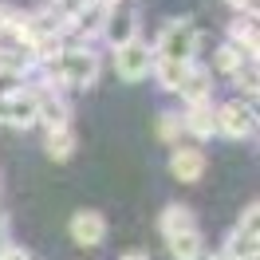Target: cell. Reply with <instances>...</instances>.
Segmentation results:
<instances>
[{"label": "cell", "mask_w": 260, "mask_h": 260, "mask_svg": "<svg viewBox=\"0 0 260 260\" xmlns=\"http://www.w3.org/2000/svg\"><path fill=\"white\" fill-rule=\"evenodd\" d=\"M209 260H229V256H225V252H213V256H209Z\"/></svg>", "instance_id": "25"}, {"label": "cell", "mask_w": 260, "mask_h": 260, "mask_svg": "<svg viewBox=\"0 0 260 260\" xmlns=\"http://www.w3.org/2000/svg\"><path fill=\"white\" fill-rule=\"evenodd\" d=\"M44 154L51 162H67L75 154V130L71 126H59V130H48L44 134Z\"/></svg>", "instance_id": "15"}, {"label": "cell", "mask_w": 260, "mask_h": 260, "mask_svg": "<svg viewBox=\"0 0 260 260\" xmlns=\"http://www.w3.org/2000/svg\"><path fill=\"white\" fill-rule=\"evenodd\" d=\"M8 217H4V209H0V252H4V248H8Z\"/></svg>", "instance_id": "22"}, {"label": "cell", "mask_w": 260, "mask_h": 260, "mask_svg": "<svg viewBox=\"0 0 260 260\" xmlns=\"http://www.w3.org/2000/svg\"><path fill=\"white\" fill-rule=\"evenodd\" d=\"M181 126H185V134H193V138H213L217 134V111H213L209 103H193V107H185L181 111Z\"/></svg>", "instance_id": "11"}, {"label": "cell", "mask_w": 260, "mask_h": 260, "mask_svg": "<svg viewBox=\"0 0 260 260\" xmlns=\"http://www.w3.org/2000/svg\"><path fill=\"white\" fill-rule=\"evenodd\" d=\"M36 99H40V122H44V130L71 126V107H67L63 91H59L55 83L44 87V91H36Z\"/></svg>", "instance_id": "9"}, {"label": "cell", "mask_w": 260, "mask_h": 260, "mask_svg": "<svg viewBox=\"0 0 260 260\" xmlns=\"http://www.w3.org/2000/svg\"><path fill=\"white\" fill-rule=\"evenodd\" d=\"M99 36H107L111 48H122V44H130V40L138 36V20H134V12H130L122 0H118L114 8H107V20H103V32Z\"/></svg>", "instance_id": "7"}, {"label": "cell", "mask_w": 260, "mask_h": 260, "mask_svg": "<svg viewBox=\"0 0 260 260\" xmlns=\"http://www.w3.org/2000/svg\"><path fill=\"white\" fill-rule=\"evenodd\" d=\"M229 44L241 48L248 59H256V16H241V20H229Z\"/></svg>", "instance_id": "14"}, {"label": "cell", "mask_w": 260, "mask_h": 260, "mask_svg": "<svg viewBox=\"0 0 260 260\" xmlns=\"http://www.w3.org/2000/svg\"><path fill=\"white\" fill-rule=\"evenodd\" d=\"M4 99H8V95H0V126H4Z\"/></svg>", "instance_id": "24"}, {"label": "cell", "mask_w": 260, "mask_h": 260, "mask_svg": "<svg viewBox=\"0 0 260 260\" xmlns=\"http://www.w3.org/2000/svg\"><path fill=\"white\" fill-rule=\"evenodd\" d=\"M91 4H95V0H51V12L63 20V24H71V20H79ZM63 36H67V32H63Z\"/></svg>", "instance_id": "19"}, {"label": "cell", "mask_w": 260, "mask_h": 260, "mask_svg": "<svg viewBox=\"0 0 260 260\" xmlns=\"http://www.w3.org/2000/svg\"><path fill=\"white\" fill-rule=\"evenodd\" d=\"M150 67H154V51H150V44L142 36H134L130 44L114 48V71H118L122 83H142L150 75Z\"/></svg>", "instance_id": "3"}, {"label": "cell", "mask_w": 260, "mask_h": 260, "mask_svg": "<svg viewBox=\"0 0 260 260\" xmlns=\"http://www.w3.org/2000/svg\"><path fill=\"white\" fill-rule=\"evenodd\" d=\"M67 229H71V241L83 244V248H95V244L107 241V217L99 209H79Z\"/></svg>", "instance_id": "8"}, {"label": "cell", "mask_w": 260, "mask_h": 260, "mask_svg": "<svg viewBox=\"0 0 260 260\" xmlns=\"http://www.w3.org/2000/svg\"><path fill=\"white\" fill-rule=\"evenodd\" d=\"M158 229H162V237L170 241V237H178V233H193V229H197V217H193V209H189V205L174 201V205H166V209H162Z\"/></svg>", "instance_id": "13"}, {"label": "cell", "mask_w": 260, "mask_h": 260, "mask_svg": "<svg viewBox=\"0 0 260 260\" xmlns=\"http://www.w3.org/2000/svg\"><path fill=\"white\" fill-rule=\"evenodd\" d=\"M256 252H260V244H256V205H248L241 213L237 229H233L229 244H225V256L229 260H256Z\"/></svg>", "instance_id": "6"}, {"label": "cell", "mask_w": 260, "mask_h": 260, "mask_svg": "<svg viewBox=\"0 0 260 260\" xmlns=\"http://www.w3.org/2000/svg\"><path fill=\"white\" fill-rule=\"evenodd\" d=\"M178 95L185 99V107H193V103H209V95H213V71L189 63V71H185V79H181V87H178Z\"/></svg>", "instance_id": "12"}, {"label": "cell", "mask_w": 260, "mask_h": 260, "mask_svg": "<svg viewBox=\"0 0 260 260\" xmlns=\"http://www.w3.org/2000/svg\"><path fill=\"white\" fill-rule=\"evenodd\" d=\"M118 260H150L146 252H126V256H118Z\"/></svg>", "instance_id": "23"}, {"label": "cell", "mask_w": 260, "mask_h": 260, "mask_svg": "<svg viewBox=\"0 0 260 260\" xmlns=\"http://www.w3.org/2000/svg\"><path fill=\"white\" fill-rule=\"evenodd\" d=\"M201 174H205V154L197 146H178L170 154V178L189 185V181H201Z\"/></svg>", "instance_id": "10"}, {"label": "cell", "mask_w": 260, "mask_h": 260, "mask_svg": "<svg viewBox=\"0 0 260 260\" xmlns=\"http://www.w3.org/2000/svg\"><path fill=\"white\" fill-rule=\"evenodd\" d=\"M181 134H185V126H181V114H162V118H158V138H162V142H170V146H174Z\"/></svg>", "instance_id": "20"}, {"label": "cell", "mask_w": 260, "mask_h": 260, "mask_svg": "<svg viewBox=\"0 0 260 260\" xmlns=\"http://www.w3.org/2000/svg\"><path fill=\"white\" fill-rule=\"evenodd\" d=\"M154 79H158V87L162 91H178L181 87V79H185V71H189V63H174V59H158L154 55Z\"/></svg>", "instance_id": "17"}, {"label": "cell", "mask_w": 260, "mask_h": 260, "mask_svg": "<svg viewBox=\"0 0 260 260\" xmlns=\"http://www.w3.org/2000/svg\"><path fill=\"white\" fill-rule=\"evenodd\" d=\"M4 126H16V130L40 126V99H36L32 87H20L4 99Z\"/></svg>", "instance_id": "5"}, {"label": "cell", "mask_w": 260, "mask_h": 260, "mask_svg": "<svg viewBox=\"0 0 260 260\" xmlns=\"http://www.w3.org/2000/svg\"><path fill=\"white\" fill-rule=\"evenodd\" d=\"M244 59H248V55H244L241 48H233V44H221V48H217V59H213V67H217L221 75H229V79H233V75H237V71L244 67Z\"/></svg>", "instance_id": "18"}, {"label": "cell", "mask_w": 260, "mask_h": 260, "mask_svg": "<svg viewBox=\"0 0 260 260\" xmlns=\"http://www.w3.org/2000/svg\"><path fill=\"white\" fill-rule=\"evenodd\" d=\"M48 67L55 75V87H79V91H87L99 79V55L87 44H63V51Z\"/></svg>", "instance_id": "1"}, {"label": "cell", "mask_w": 260, "mask_h": 260, "mask_svg": "<svg viewBox=\"0 0 260 260\" xmlns=\"http://www.w3.org/2000/svg\"><path fill=\"white\" fill-rule=\"evenodd\" d=\"M166 248H170V256L174 260H201L205 256V241H201V233H178V237H170L166 241Z\"/></svg>", "instance_id": "16"}, {"label": "cell", "mask_w": 260, "mask_h": 260, "mask_svg": "<svg viewBox=\"0 0 260 260\" xmlns=\"http://www.w3.org/2000/svg\"><path fill=\"white\" fill-rule=\"evenodd\" d=\"M213 111H217V134H225L233 142H244V138L256 134V107L252 103H233L229 99Z\"/></svg>", "instance_id": "4"}, {"label": "cell", "mask_w": 260, "mask_h": 260, "mask_svg": "<svg viewBox=\"0 0 260 260\" xmlns=\"http://www.w3.org/2000/svg\"><path fill=\"white\" fill-rule=\"evenodd\" d=\"M233 79L241 83V91L248 95V103H252V99H256V59H244V67L233 75Z\"/></svg>", "instance_id": "21"}, {"label": "cell", "mask_w": 260, "mask_h": 260, "mask_svg": "<svg viewBox=\"0 0 260 260\" xmlns=\"http://www.w3.org/2000/svg\"><path fill=\"white\" fill-rule=\"evenodd\" d=\"M201 44V36H197V24L189 16H174L162 24V32H158V44H154V55L158 59H174V63H193V51Z\"/></svg>", "instance_id": "2"}]
</instances>
